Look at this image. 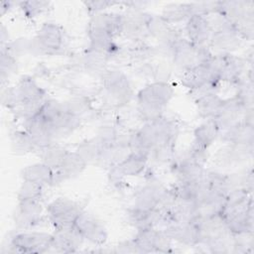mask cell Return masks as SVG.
<instances>
[{
	"label": "cell",
	"mask_w": 254,
	"mask_h": 254,
	"mask_svg": "<svg viewBox=\"0 0 254 254\" xmlns=\"http://www.w3.org/2000/svg\"><path fill=\"white\" fill-rule=\"evenodd\" d=\"M175 90L167 81H154L137 94L138 112L146 122L163 116V112L174 97Z\"/></svg>",
	"instance_id": "6da1fadb"
},
{
	"label": "cell",
	"mask_w": 254,
	"mask_h": 254,
	"mask_svg": "<svg viewBox=\"0 0 254 254\" xmlns=\"http://www.w3.org/2000/svg\"><path fill=\"white\" fill-rule=\"evenodd\" d=\"M173 62L183 72L199 64L208 63L213 55L206 46H196L188 39L178 38L172 45Z\"/></svg>",
	"instance_id": "7a4b0ae2"
},
{
	"label": "cell",
	"mask_w": 254,
	"mask_h": 254,
	"mask_svg": "<svg viewBox=\"0 0 254 254\" xmlns=\"http://www.w3.org/2000/svg\"><path fill=\"white\" fill-rule=\"evenodd\" d=\"M103 99L111 106H121L132 97L128 77L120 70L106 71L103 76Z\"/></svg>",
	"instance_id": "3957f363"
},
{
	"label": "cell",
	"mask_w": 254,
	"mask_h": 254,
	"mask_svg": "<svg viewBox=\"0 0 254 254\" xmlns=\"http://www.w3.org/2000/svg\"><path fill=\"white\" fill-rule=\"evenodd\" d=\"M82 210L76 201L68 197L59 196L47 205L46 213L55 229H64L73 226L75 219Z\"/></svg>",
	"instance_id": "277c9868"
},
{
	"label": "cell",
	"mask_w": 254,
	"mask_h": 254,
	"mask_svg": "<svg viewBox=\"0 0 254 254\" xmlns=\"http://www.w3.org/2000/svg\"><path fill=\"white\" fill-rule=\"evenodd\" d=\"M53 234L40 231H22L12 236L10 251L17 253L50 252Z\"/></svg>",
	"instance_id": "5b68a950"
},
{
	"label": "cell",
	"mask_w": 254,
	"mask_h": 254,
	"mask_svg": "<svg viewBox=\"0 0 254 254\" xmlns=\"http://www.w3.org/2000/svg\"><path fill=\"white\" fill-rule=\"evenodd\" d=\"M74 229L83 240L94 245H103L108 237L104 224L95 215L82 210L73 223Z\"/></svg>",
	"instance_id": "8992f818"
},
{
	"label": "cell",
	"mask_w": 254,
	"mask_h": 254,
	"mask_svg": "<svg viewBox=\"0 0 254 254\" xmlns=\"http://www.w3.org/2000/svg\"><path fill=\"white\" fill-rule=\"evenodd\" d=\"M64 32L58 24L45 23L37 32L32 45L40 53L54 55L64 46Z\"/></svg>",
	"instance_id": "52a82bcc"
},
{
	"label": "cell",
	"mask_w": 254,
	"mask_h": 254,
	"mask_svg": "<svg viewBox=\"0 0 254 254\" xmlns=\"http://www.w3.org/2000/svg\"><path fill=\"white\" fill-rule=\"evenodd\" d=\"M133 242L138 252H168L171 249L172 240L163 230L149 227L137 230Z\"/></svg>",
	"instance_id": "ba28073f"
},
{
	"label": "cell",
	"mask_w": 254,
	"mask_h": 254,
	"mask_svg": "<svg viewBox=\"0 0 254 254\" xmlns=\"http://www.w3.org/2000/svg\"><path fill=\"white\" fill-rule=\"evenodd\" d=\"M43 207L40 200H19L14 214V222L21 229H29L42 220Z\"/></svg>",
	"instance_id": "9c48e42d"
},
{
	"label": "cell",
	"mask_w": 254,
	"mask_h": 254,
	"mask_svg": "<svg viewBox=\"0 0 254 254\" xmlns=\"http://www.w3.org/2000/svg\"><path fill=\"white\" fill-rule=\"evenodd\" d=\"M209 42L214 49L221 53L231 54V52L239 49L241 45V37L235 27L230 22H227L225 25L211 33Z\"/></svg>",
	"instance_id": "30bf717a"
},
{
	"label": "cell",
	"mask_w": 254,
	"mask_h": 254,
	"mask_svg": "<svg viewBox=\"0 0 254 254\" xmlns=\"http://www.w3.org/2000/svg\"><path fill=\"white\" fill-rule=\"evenodd\" d=\"M86 166L87 163L76 151H68L59 168L55 170L54 186L56 184L76 178L84 171Z\"/></svg>",
	"instance_id": "8fae6325"
},
{
	"label": "cell",
	"mask_w": 254,
	"mask_h": 254,
	"mask_svg": "<svg viewBox=\"0 0 254 254\" xmlns=\"http://www.w3.org/2000/svg\"><path fill=\"white\" fill-rule=\"evenodd\" d=\"M121 16V34L126 38L136 41L142 40L148 35L146 28L148 14L139 12L137 9H134L130 13Z\"/></svg>",
	"instance_id": "7c38bea8"
},
{
	"label": "cell",
	"mask_w": 254,
	"mask_h": 254,
	"mask_svg": "<svg viewBox=\"0 0 254 254\" xmlns=\"http://www.w3.org/2000/svg\"><path fill=\"white\" fill-rule=\"evenodd\" d=\"M82 242V237L73 226L64 229H55L50 252H75L81 246Z\"/></svg>",
	"instance_id": "4fadbf2b"
},
{
	"label": "cell",
	"mask_w": 254,
	"mask_h": 254,
	"mask_svg": "<svg viewBox=\"0 0 254 254\" xmlns=\"http://www.w3.org/2000/svg\"><path fill=\"white\" fill-rule=\"evenodd\" d=\"M185 29L188 40L196 46H205L212 33L206 16L197 14L191 15L186 21Z\"/></svg>",
	"instance_id": "5bb4252c"
},
{
	"label": "cell",
	"mask_w": 254,
	"mask_h": 254,
	"mask_svg": "<svg viewBox=\"0 0 254 254\" xmlns=\"http://www.w3.org/2000/svg\"><path fill=\"white\" fill-rule=\"evenodd\" d=\"M146 28L148 35L158 40L161 45H171L179 38L171 24L161 15H148Z\"/></svg>",
	"instance_id": "9a60e30c"
},
{
	"label": "cell",
	"mask_w": 254,
	"mask_h": 254,
	"mask_svg": "<svg viewBox=\"0 0 254 254\" xmlns=\"http://www.w3.org/2000/svg\"><path fill=\"white\" fill-rule=\"evenodd\" d=\"M220 129L214 119H207L199 124L193 131L192 149L206 151L208 147L219 137Z\"/></svg>",
	"instance_id": "2e32d148"
},
{
	"label": "cell",
	"mask_w": 254,
	"mask_h": 254,
	"mask_svg": "<svg viewBox=\"0 0 254 254\" xmlns=\"http://www.w3.org/2000/svg\"><path fill=\"white\" fill-rule=\"evenodd\" d=\"M219 136L226 144L253 146V123L241 121L221 131Z\"/></svg>",
	"instance_id": "e0dca14e"
},
{
	"label": "cell",
	"mask_w": 254,
	"mask_h": 254,
	"mask_svg": "<svg viewBox=\"0 0 254 254\" xmlns=\"http://www.w3.org/2000/svg\"><path fill=\"white\" fill-rule=\"evenodd\" d=\"M21 178L24 181H30L46 186H54L55 171L43 162L26 166L21 172Z\"/></svg>",
	"instance_id": "ac0fdd59"
},
{
	"label": "cell",
	"mask_w": 254,
	"mask_h": 254,
	"mask_svg": "<svg viewBox=\"0 0 254 254\" xmlns=\"http://www.w3.org/2000/svg\"><path fill=\"white\" fill-rule=\"evenodd\" d=\"M224 99H222L216 92H207L195 98L196 111L198 115L207 120L215 119L222 107Z\"/></svg>",
	"instance_id": "d6986e66"
},
{
	"label": "cell",
	"mask_w": 254,
	"mask_h": 254,
	"mask_svg": "<svg viewBox=\"0 0 254 254\" xmlns=\"http://www.w3.org/2000/svg\"><path fill=\"white\" fill-rule=\"evenodd\" d=\"M147 161L148 158L129 152L121 162L114 166L113 171L120 177H136L144 171Z\"/></svg>",
	"instance_id": "ffe728a7"
},
{
	"label": "cell",
	"mask_w": 254,
	"mask_h": 254,
	"mask_svg": "<svg viewBox=\"0 0 254 254\" xmlns=\"http://www.w3.org/2000/svg\"><path fill=\"white\" fill-rule=\"evenodd\" d=\"M191 15V3H171L164 7L161 16L172 25L187 21Z\"/></svg>",
	"instance_id": "44dd1931"
},
{
	"label": "cell",
	"mask_w": 254,
	"mask_h": 254,
	"mask_svg": "<svg viewBox=\"0 0 254 254\" xmlns=\"http://www.w3.org/2000/svg\"><path fill=\"white\" fill-rule=\"evenodd\" d=\"M109 55L102 52L87 50V53L84 55L83 65L85 70L91 74H97L103 76L106 70V64L108 61Z\"/></svg>",
	"instance_id": "7402d4cb"
},
{
	"label": "cell",
	"mask_w": 254,
	"mask_h": 254,
	"mask_svg": "<svg viewBox=\"0 0 254 254\" xmlns=\"http://www.w3.org/2000/svg\"><path fill=\"white\" fill-rule=\"evenodd\" d=\"M12 151L17 155H25L34 151H39L32 136L25 130H17L11 135Z\"/></svg>",
	"instance_id": "603a6c76"
},
{
	"label": "cell",
	"mask_w": 254,
	"mask_h": 254,
	"mask_svg": "<svg viewBox=\"0 0 254 254\" xmlns=\"http://www.w3.org/2000/svg\"><path fill=\"white\" fill-rule=\"evenodd\" d=\"M104 147H106V146L96 136L92 139L82 142L80 145H78V147L75 151L83 158V160L87 164L88 163H98Z\"/></svg>",
	"instance_id": "cb8c5ba5"
},
{
	"label": "cell",
	"mask_w": 254,
	"mask_h": 254,
	"mask_svg": "<svg viewBox=\"0 0 254 254\" xmlns=\"http://www.w3.org/2000/svg\"><path fill=\"white\" fill-rule=\"evenodd\" d=\"M39 151H40L41 162L51 167L54 171L59 168L64 156L68 152L64 146L58 143H53L49 146L41 148Z\"/></svg>",
	"instance_id": "d4e9b609"
},
{
	"label": "cell",
	"mask_w": 254,
	"mask_h": 254,
	"mask_svg": "<svg viewBox=\"0 0 254 254\" xmlns=\"http://www.w3.org/2000/svg\"><path fill=\"white\" fill-rule=\"evenodd\" d=\"M44 187L40 184L24 181L22 182L18 190V201L19 200H40L43 194Z\"/></svg>",
	"instance_id": "484cf974"
},
{
	"label": "cell",
	"mask_w": 254,
	"mask_h": 254,
	"mask_svg": "<svg viewBox=\"0 0 254 254\" xmlns=\"http://www.w3.org/2000/svg\"><path fill=\"white\" fill-rule=\"evenodd\" d=\"M67 110L74 116L80 118L89 109V101L86 97L82 95H76L70 97L68 100L64 101Z\"/></svg>",
	"instance_id": "4316f807"
},
{
	"label": "cell",
	"mask_w": 254,
	"mask_h": 254,
	"mask_svg": "<svg viewBox=\"0 0 254 254\" xmlns=\"http://www.w3.org/2000/svg\"><path fill=\"white\" fill-rule=\"evenodd\" d=\"M17 70V62L13 55L1 50V78L5 80Z\"/></svg>",
	"instance_id": "83f0119b"
},
{
	"label": "cell",
	"mask_w": 254,
	"mask_h": 254,
	"mask_svg": "<svg viewBox=\"0 0 254 254\" xmlns=\"http://www.w3.org/2000/svg\"><path fill=\"white\" fill-rule=\"evenodd\" d=\"M20 8L27 17H36L41 14L48 6V2L44 1H26L19 3Z\"/></svg>",
	"instance_id": "f1b7e54d"
},
{
	"label": "cell",
	"mask_w": 254,
	"mask_h": 254,
	"mask_svg": "<svg viewBox=\"0 0 254 254\" xmlns=\"http://www.w3.org/2000/svg\"><path fill=\"white\" fill-rule=\"evenodd\" d=\"M87 10L91 12L92 14L100 13L103 12L106 8L113 6L116 4V2L113 1H89V2H84Z\"/></svg>",
	"instance_id": "f546056e"
}]
</instances>
